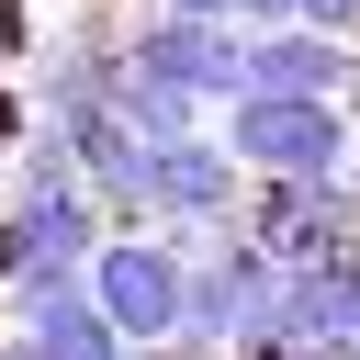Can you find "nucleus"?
Wrapping results in <instances>:
<instances>
[{
    "label": "nucleus",
    "mask_w": 360,
    "mask_h": 360,
    "mask_svg": "<svg viewBox=\"0 0 360 360\" xmlns=\"http://www.w3.org/2000/svg\"><path fill=\"white\" fill-rule=\"evenodd\" d=\"M360 79V34H326V22H259L248 34V90H349Z\"/></svg>",
    "instance_id": "6"
},
{
    "label": "nucleus",
    "mask_w": 360,
    "mask_h": 360,
    "mask_svg": "<svg viewBox=\"0 0 360 360\" xmlns=\"http://www.w3.org/2000/svg\"><path fill=\"white\" fill-rule=\"evenodd\" d=\"M124 56H135L146 79L202 90L214 112L248 90V22H214V11H169V0H146V11H135V34H124Z\"/></svg>",
    "instance_id": "4"
},
{
    "label": "nucleus",
    "mask_w": 360,
    "mask_h": 360,
    "mask_svg": "<svg viewBox=\"0 0 360 360\" xmlns=\"http://www.w3.org/2000/svg\"><path fill=\"white\" fill-rule=\"evenodd\" d=\"M11 326H34V349H45V360H124V349H135L90 281H79V292H56V304H34V315H11Z\"/></svg>",
    "instance_id": "7"
},
{
    "label": "nucleus",
    "mask_w": 360,
    "mask_h": 360,
    "mask_svg": "<svg viewBox=\"0 0 360 360\" xmlns=\"http://www.w3.org/2000/svg\"><path fill=\"white\" fill-rule=\"evenodd\" d=\"M304 22H326V34H360V0H292Z\"/></svg>",
    "instance_id": "9"
},
{
    "label": "nucleus",
    "mask_w": 360,
    "mask_h": 360,
    "mask_svg": "<svg viewBox=\"0 0 360 360\" xmlns=\"http://www.w3.org/2000/svg\"><path fill=\"white\" fill-rule=\"evenodd\" d=\"M90 292L112 304L124 338H180V315H191V236L180 225H112L90 248Z\"/></svg>",
    "instance_id": "2"
},
{
    "label": "nucleus",
    "mask_w": 360,
    "mask_h": 360,
    "mask_svg": "<svg viewBox=\"0 0 360 360\" xmlns=\"http://www.w3.org/2000/svg\"><path fill=\"white\" fill-rule=\"evenodd\" d=\"M248 214V158L225 146V124H191V135H146V225H180V236H214Z\"/></svg>",
    "instance_id": "3"
},
{
    "label": "nucleus",
    "mask_w": 360,
    "mask_h": 360,
    "mask_svg": "<svg viewBox=\"0 0 360 360\" xmlns=\"http://www.w3.org/2000/svg\"><path fill=\"white\" fill-rule=\"evenodd\" d=\"M124 360H225V349H202V338H191V326H180V338H135V349H124Z\"/></svg>",
    "instance_id": "8"
},
{
    "label": "nucleus",
    "mask_w": 360,
    "mask_h": 360,
    "mask_svg": "<svg viewBox=\"0 0 360 360\" xmlns=\"http://www.w3.org/2000/svg\"><path fill=\"white\" fill-rule=\"evenodd\" d=\"M214 124L248 158V180H349V146H360L349 90H236Z\"/></svg>",
    "instance_id": "1"
},
{
    "label": "nucleus",
    "mask_w": 360,
    "mask_h": 360,
    "mask_svg": "<svg viewBox=\"0 0 360 360\" xmlns=\"http://www.w3.org/2000/svg\"><path fill=\"white\" fill-rule=\"evenodd\" d=\"M349 112H360V79H349Z\"/></svg>",
    "instance_id": "11"
},
{
    "label": "nucleus",
    "mask_w": 360,
    "mask_h": 360,
    "mask_svg": "<svg viewBox=\"0 0 360 360\" xmlns=\"http://www.w3.org/2000/svg\"><path fill=\"white\" fill-rule=\"evenodd\" d=\"M248 225H259L292 270L360 248V202H349V180H248Z\"/></svg>",
    "instance_id": "5"
},
{
    "label": "nucleus",
    "mask_w": 360,
    "mask_h": 360,
    "mask_svg": "<svg viewBox=\"0 0 360 360\" xmlns=\"http://www.w3.org/2000/svg\"><path fill=\"white\" fill-rule=\"evenodd\" d=\"M349 202H360V146H349Z\"/></svg>",
    "instance_id": "10"
}]
</instances>
